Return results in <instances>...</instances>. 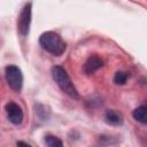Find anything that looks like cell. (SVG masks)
<instances>
[{"mask_svg": "<svg viewBox=\"0 0 147 147\" xmlns=\"http://www.w3.org/2000/svg\"><path fill=\"white\" fill-rule=\"evenodd\" d=\"M16 146H17V147H31L29 144H26L25 141H22V140L17 141V142H16Z\"/></svg>", "mask_w": 147, "mask_h": 147, "instance_id": "cell-11", "label": "cell"}, {"mask_svg": "<svg viewBox=\"0 0 147 147\" xmlns=\"http://www.w3.org/2000/svg\"><path fill=\"white\" fill-rule=\"evenodd\" d=\"M129 77H130L129 72H126V71H117L115 74V76H114V83L116 85H124L127 82Z\"/></svg>", "mask_w": 147, "mask_h": 147, "instance_id": "cell-10", "label": "cell"}, {"mask_svg": "<svg viewBox=\"0 0 147 147\" xmlns=\"http://www.w3.org/2000/svg\"><path fill=\"white\" fill-rule=\"evenodd\" d=\"M5 76H6V80L9 85V87L15 91V92H20L22 90L23 86V74L22 70L14 64L7 65L6 70H5Z\"/></svg>", "mask_w": 147, "mask_h": 147, "instance_id": "cell-3", "label": "cell"}, {"mask_svg": "<svg viewBox=\"0 0 147 147\" xmlns=\"http://www.w3.org/2000/svg\"><path fill=\"white\" fill-rule=\"evenodd\" d=\"M5 109H6L7 118L11 124L20 125L23 122V110L17 103H15L13 101H9L6 105Z\"/></svg>", "mask_w": 147, "mask_h": 147, "instance_id": "cell-5", "label": "cell"}, {"mask_svg": "<svg viewBox=\"0 0 147 147\" xmlns=\"http://www.w3.org/2000/svg\"><path fill=\"white\" fill-rule=\"evenodd\" d=\"M132 116L136 121L140 122L141 124H146L147 123V119H146V106L142 105L138 108H136L132 113Z\"/></svg>", "mask_w": 147, "mask_h": 147, "instance_id": "cell-8", "label": "cell"}, {"mask_svg": "<svg viewBox=\"0 0 147 147\" xmlns=\"http://www.w3.org/2000/svg\"><path fill=\"white\" fill-rule=\"evenodd\" d=\"M39 44L42 49L52 55L60 56L65 52L67 44L61 36L54 31H46L39 37Z\"/></svg>", "mask_w": 147, "mask_h": 147, "instance_id": "cell-1", "label": "cell"}, {"mask_svg": "<svg viewBox=\"0 0 147 147\" xmlns=\"http://www.w3.org/2000/svg\"><path fill=\"white\" fill-rule=\"evenodd\" d=\"M52 77L54 79V82L56 83V85L70 98L77 100L79 99V94L78 91L76 88V86L74 85L70 76L68 75L67 70L61 67V65H54L52 68Z\"/></svg>", "mask_w": 147, "mask_h": 147, "instance_id": "cell-2", "label": "cell"}, {"mask_svg": "<svg viewBox=\"0 0 147 147\" xmlns=\"http://www.w3.org/2000/svg\"><path fill=\"white\" fill-rule=\"evenodd\" d=\"M45 144L47 147H63L62 140L53 134H47L45 137Z\"/></svg>", "mask_w": 147, "mask_h": 147, "instance_id": "cell-9", "label": "cell"}, {"mask_svg": "<svg viewBox=\"0 0 147 147\" xmlns=\"http://www.w3.org/2000/svg\"><path fill=\"white\" fill-rule=\"evenodd\" d=\"M31 8L32 3L28 2L23 7L18 20H17V31L22 37H26L30 30V23H31Z\"/></svg>", "mask_w": 147, "mask_h": 147, "instance_id": "cell-4", "label": "cell"}, {"mask_svg": "<svg viewBox=\"0 0 147 147\" xmlns=\"http://www.w3.org/2000/svg\"><path fill=\"white\" fill-rule=\"evenodd\" d=\"M102 67H103V60L100 56L94 54V55H91L85 61V63L83 65V70L86 75H92Z\"/></svg>", "mask_w": 147, "mask_h": 147, "instance_id": "cell-6", "label": "cell"}, {"mask_svg": "<svg viewBox=\"0 0 147 147\" xmlns=\"http://www.w3.org/2000/svg\"><path fill=\"white\" fill-rule=\"evenodd\" d=\"M105 121L107 124L113 125V126H118L122 125L124 119H123V115L115 109H108L105 113Z\"/></svg>", "mask_w": 147, "mask_h": 147, "instance_id": "cell-7", "label": "cell"}]
</instances>
